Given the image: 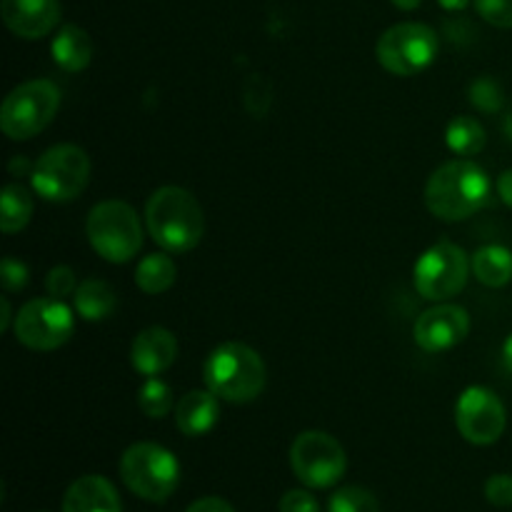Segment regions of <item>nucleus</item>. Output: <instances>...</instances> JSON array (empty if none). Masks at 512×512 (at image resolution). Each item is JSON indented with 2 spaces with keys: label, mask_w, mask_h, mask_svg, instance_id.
Returning <instances> with one entry per match:
<instances>
[{
  "label": "nucleus",
  "mask_w": 512,
  "mask_h": 512,
  "mask_svg": "<svg viewBox=\"0 0 512 512\" xmlns=\"http://www.w3.org/2000/svg\"><path fill=\"white\" fill-rule=\"evenodd\" d=\"M90 180V158L83 148L70 143L53 145L35 160L30 170L33 190L50 203H70Z\"/></svg>",
  "instance_id": "obj_6"
},
{
  "label": "nucleus",
  "mask_w": 512,
  "mask_h": 512,
  "mask_svg": "<svg viewBox=\"0 0 512 512\" xmlns=\"http://www.w3.org/2000/svg\"><path fill=\"white\" fill-rule=\"evenodd\" d=\"M503 365L508 373H512V333L505 338V343H503Z\"/></svg>",
  "instance_id": "obj_34"
},
{
  "label": "nucleus",
  "mask_w": 512,
  "mask_h": 512,
  "mask_svg": "<svg viewBox=\"0 0 512 512\" xmlns=\"http://www.w3.org/2000/svg\"><path fill=\"white\" fill-rule=\"evenodd\" d=\"M3 315H0V330H8V325H10V303H8V298H3Z\"/></svg>",
  "instance_id": "obj_36"
},
{
  "label": "nucleus",
  "mask_w": 512,
  "mask_h": 512,
  "mask_svg": "<svg viewBox=\"0 0 512 512\" xmlns=\"http://www.w3.org/2000/svg\"><path fill=\"white\" fill-rule=\"evenodd\" d=\"M265 363L250 345L223 343L203 365L205 388L225 403H250L265 388Z\"/></svg>",
  "instance_id": "obj_3"
},
{
  "label": "nucleus",
  "mask_w": 512,
  "mask_h": 512,
  "mask_svg": "<svg viewBox=\"0 0 512 512\" xmlns=\"http://www.w3.org/2000/svg\"><path fill=\"white\" fill-rule=\"evenodd\" d=\"M328 512H380V505L370 490L348 485V488H340L338 493H333Z\"/></svg>",
  "instance_id": "obj_25"
},
{
  "label": "nucleus",
  "mask_w": 512,
  "mask_h": 512,
  "mask_svg": "<svg viewBox=\"0 0 512 512\" xmlns=\"http://www.w3.org/2000/svg\"><path fill=\"white\" fill-rule=\"evenodd\" d=\"M438 3L443 5L445 10H463V8H468L470 0H438Z\"/></svg>",
  "instance_id": "obj_35"
},
{
  "label": "nucleus",
  "mask_w": 512,
  "mask_h": 512,
  "mask_svg": "<svg viewBox=\"0 0 512 512\" xmlns=\"http://www.w3.org/2000/svg\"><path fill=\"white\" fill-rule=\"evenodd\" d=\"M138 405L148 418H165L173 408V390L155 375V378L145 380L143 388L138 390Z\"/></svg>",
  "instance_id": "obj_24"
},
{
  "label": "nucleus",
  "mask_w": 512,
  "mask_h": 512,
  "mask_svg": "<svg viewBox=\"0 0 512 512\" xmlns=\"http://www.w3.org/2000/svg\"><path fill=\"white\" fill-rule=\"evenodd\" d=\"M63 512H123V505L110 480L85 475L65 490Z\"/></svg>",
  "instance_id": "obj_16"
},
{
  "label": "nucleus",
  "mask_w": 512,
  "mask_h": 512,
  "mask_svg": "<svg viewBox=\"0 0 512 512\" xmlns=\"http://www.w3.org/2000/svg\"><path fill=\"white\" fill-rule=\"evenodd\" d=\"M455 425L473 445H493L503 438L508 413L498 395L483 385H470L455 403Z\"/></svg>",
  "instance_id": "obj_12"
},
{
  "label": "nucleus",
  "mask_w": 512,
  "mask_h": 512,
  "mask_svg": "<svg viewBox=\"0 0 512 512\" xmlns=\"http://www.w3.org/2000/svg\"><path fill=\"white\" fill-rule=\"evenodd\" d=\"M50 53H53L55 65L65 73H80L88 68L93 58V40L78 25H63L53 38Z\"/></svg>",
  "instance_id": "obj_18"
},
{
  "label": "nucleus",
  "mask_w": 512,
  "mask_h": 512,
  "mask_svg": "<svg viewBox=\"0 0 512 512\" xmlns=\"http://www.w3.org/2000/svg\"><path fill=\"white\" fill-rule=\"evenodd\" d=\"M420 3H423V0H393L395 8H400V10H415Z\"/></svg>",
  "instance_id": "obj_37"
},
{
  "label": "nucleus",
  "mask_w": 512,
  "mask_h": 512,
  "mask_svg": "<svg viewBox=\"0 0 512 512\" xmlns=\"http://www.w3.org/2000/svg\"><path fill=\"white\" fill-rule=\"evenodd\" d=\"M220 420L218 395L213 390H190L175 405V425L188 438H200L210 433Z\"/></svg>",
  "instance_id": "obj_17"
},
{
  "label": "nucleus",
  "mask_w": 512,
  "mask_h": 512,
  "mask_svg": "<svg viewBox=\"0 0 512 512\" xmlns=\"http://www.w3.org/2000/svg\"><path fill=\"white\" fill-rule=\"evenodd\" d=\"M470 333V315L460 305L440 303L420 313L413 325V338L425 353H443L463 343Z\"/></svg>",
  "instance_id": "obj_13"
},
{
  "label": "nucleus",
  "mask_w": 512,
  "mask_h": 512,
  "mask_svg": "<svg viewBox=\"0 0 512 512\" xmlns=\"http://www.w3.org/2000/svg\"><path fill=\"white\" fill-rule=\"evenodd\" d=\"M438 48L440 38L430 25L398 23L380 35L375 55L388 73L410 78V75L423 73L428 65H433Z\"/></svg>",
  "instance_id": "obj_8"
},
{
  "label": "nucleus",
  "mask_w": 512,
  "mask_h": 512,
  "mask_svg": "<svg viewBox=\"0 0 512 512\" xmlns=\"http://www.w3.org/2000/svg\"><path fill=\"white\" fill-rule=\"evenodd\" d=\"M0 15L18 38L38 40L60 23L58 0H0Z\"/></svg>",
  "instance_id": "obj_14"
},
{
  "label": "nucleus",
  "mask_w": 512,
  "mask_h": 512,
  "mask_svg": "<svg viewBox=\"0 0 512 512\" xmlns=\"http://www.w3.org/2000/svg\"><path fill=\"white\" fill-rule=\"evenodd\" d=\"M73 308L88 323H98V320L110 318L118 308V298L110 283L98 278H88L78 285L73 295Z\"/></svg>",
  "instance_id": "obj_19"
},
{
  "label": "nucleus",
  "mask_w": 512,
  "mask_h": 512,
  "mask_svg": "<svg viewBox=\"0 0 512 512\" xmlns=\"http://www.w3.org/2000/svg\"><path fill=\"white\" fill-rule=\"evenodd\" d=\"M498 195L505 205H510L512 208V168L505 170V173L498 178Z\"/></svg>",
  "instance_id": "obj_33"
},
{
  "label": "nucleus",
  "mask_w": 512,
  "mask_h": 512,
  "mask_svg": "<svg viewBox=\"0 0 512 512\" xmlns=\"http://www.w3.org/2000/svg\"><path fill=\"white\" fill-rule=\"evenodd\" d=\"M445 143L458 155H475L485 148V128L475 118L458 115L445 130Z\"/></svg>",
  "instance_id": "obj_23"
},
{
  "label": "nucleus",
  "mask_w": 512,
  "mask_h": 512,
  "mask_svg": "<svg viewBox=\"0 0 512 512\" xmlns=\"http://www.w3.org/2000/svg\"><path fill=\"white\" fill-rule=\"evenodd\" d=\"M185 512H235L233 505L223 498H200Z\"/></svg>",
  "instance_id": "obj_32"
},
{
  "label": "nucleus",
  "mask_w": 512,
  "mask_h": 512,
  "mask_svg": "<svg viewBox=\"0 0 512 512\" xmlns=\"http://www.w3.org/2000/svg\"><path fill=\"white\" fill-rule=\"evenodd\" d=\"M290 465L300 483L323 490L340 483L348 468V458L333 435L323 430H305L290 448Z\"/></svg>",
  "instance_id": "obj_11"
},
{
  "label": "nucleus",
  "mask_w": 512,
  "mask_h": 512,
  "mask_svg": "<svg viewBox=\"0 0 512 512\" xmlns=\"http://www.w3.org/2000/svg\"><path fill=\"white\" fill-rule=\"evenodd\" d=\"M73 330V310L53 295L28 300L13 320V333L18 343H23L30 350H40V353L58 350L60 345L68 343Z\"/></svg>",
  "instance_id": "obj_10"
},
{
  "label": "nucleus",
  "mask_w": 512,
  "mask_h": 512,
  "mask_svg": "<svg viewBox=\"0 0 512 512\" xmlns=\"http://www.w3.org/2000/svg\"><path fill=\"white\" fill-rule=\"evenodd\" d=\"M473 270L468 253L450 240L430 245L413 268V283L423 298L450 300L465 288L468 273Z\"/></svg>",
  "instance_id": "obj_9"
},
{
  "label": "nucleus",
  "mask_w": 512,
  "mask_h": 512,
  "mask_svg": "<svg viewBox=\"0 0 512 512\" xmlns=\"http://www.w3.org/2000/svg\"><path fill=\"white\" fill-rule=\"evenodd\" d=\"M90 245L108 263H128L143 248L140 218L123 200H103L93 205L85 223Z\"/></svg>",
  "instance_id": "obj_4"
},
{
  "label": "nucleus",
  "mask_w": 512,
  "mask_h": 512,
  "mask_svg": "<svg viewBox=\"0 0 512 512\" xmlns=\"http://www.w3.org/2000/svg\"><path fill=\"white\" fill-rule=\"evenodd\" d=\"M468 95H470V103H473V108L480 110V113L493 115L503 108V90H500V85L495 83L493 78L473 80Z\"/></svg>",
  "instance_id": "obj_26"
},
{
  "label": "nucleus",
  "mask_w": 512,
  "mask_h": 512,
  "mask_svg": "<svg viewBox=\"0 0 512 512\" xmlns=\"http://www.w3.org/2000/svg\"><path fill=\"white\" fill-rule=\"evenodd\" d=\"M0 283H3V288L8 293L23 290L28 285V268L20 260L5 258L3 265H0Z\"/></svg>",
  "instance_id": "obj_29"
},
{
  "label": "nucleus",
  "mask_w": 512,
  "mask_h": 512,
  "mask_svg": "<svg viewBox=\"0 0 512 512\" xmlns=\"http://www.w3.org/2000/svg\"><path fill=\"white\" fill-rule=\"evenodd\" d=\"M280 512H320V505L308 490H288L280 498Z\"/></svg>",
  "instance_id": "obj_31"
},
{
  "label": "nucleus",
  "mask_w": 512,
  "mask_h": 512,
  "mask_svg": "<svg viewBox=\"0 0 512 512\" xmlns=\"http://www.w3.org/2000/svg\"><path fill=\"white\" fill-rule=\"evenodd\" d=\"M33 218V198L20 183H10L0 195V228L5 235L23 230Z\"/></svg>",
  "instance_id": "obj_22"
},
{
  "label": "nucleus",
  "mask_w": 512,
  "mask_h": 512,
  "mask_svg": "<svg viewBox=\"0 0 512 512\" xmlns=\"http://www.w3.org/2000/svg\"><path fill=\"white\" fill-rule=\"evenodd\" d=\"M45 288H48V293L58 300L68 298V295H75V290H78V280H75L73 268H68V265H55V268L48 273V278H45Z\"/></svg>",
  "instance_id": "obj_28"
},
{
  "label": "nucleus",
  "mask_w": 512,
  "mask_h": 512,
  "mask_svg": "<svg viewBox=\"0 0 512 512\" xmlns=\"http://www.w3.org/2000/svg\"><path fill=\"white\" fill-rule=\"evenodd\" d=\"M490 198V178L473 160H450L430 175L425 205L445 223L468 220Z\"/></svg>",
  "instance_id": "obj_2"
},
{
  "label": "nucleus",
  "mask_w": 512,
  "mask_h": 512,
  "mask_svg": "<svg viewBox=\"0 0 512 512\" xmlns=\"http://www.w3.org/2000/svg\"><path fill=\"white\" fill-rule=\"evenodd\" d=\"M473 275L488 288H503L512 280V250L505 245H485L470 260Z\"/></svg>",
  "instance_id": "obj_20"
},
{
  "label": "nucleus",
  "mask_w": 512,
  "mask_h": 512,
  "mask_svg": "<svg viewBox=\"0 0 512 512\" xmlns=\"http://www.w3.org/2000/svg\"><path fill=\"white\" fill-rule=\"evenodd\" d=\"M485 498L495 505V508H510L512 505V475H493L485 483Z\"/></svg>",
  "instance_id": "obj_30"
},
{
  "label": "nucleus",
  "mask_w": 512,
  "mask_h": 512,
  "mask_svg": "<svg viewBox=\"0 0 512 512\" xmlns=\"http://www.w3.org/2000/svg\"><path fill=\"white\" fill-rule=\"evenodd\" d=\"M60 90L50 80H28L8 93L0 108V128L10 140H30L53 123Z\"/></svg>",
  "instance_id": "obj_7"
},
{
  "label": "nucleus",
  "mask_w": 512,
  "mask_h": 512,
  "mask_svg": "<svg viewBox=\"0 0 512 512\" xmlns=\"http://www.w3.org/2000/svg\"><path fill=\"white\" fill-rule=\"evenodd\" d=\"M120 478L128 490L148 503H163L180 483L178 458L158 443H135L120 458Z\"/></svg>",
  "instance_id": "obj_5"
},
{
  "label": "nucleus",
  "mask_w": 512,
  "mask_h": 512,
  "mask_svg": "<svg viewBox=\"0 0 512 512\" xmlns=\"http://www.w3.org/2000/svg\"><path fill=\"white\" fill-rule=\"evenodd\" d=\"M475 10L495 28H512V0H475Z\"/></svg>",
  "instance_id": "obj_27"
},
{
  "label": "nucleus",
  "mask_w": 512,
  "mask_h": 512,
  "mask_svg": "<svg viewBox=\"0 0 512 512\" xmlns=\"http://www.w3.org/2000/svg\"><path fill=\"white\" fill-rule=\"evenodd\" d=\"M503 128H505V135H508V140L512 143V113L508 115V118H505V125H503Z\"/></svg>",
  "instance_id": "obj_38"
},
{
  "label": "nucleus",
  "mask_w": 512,
  "mask_h": 512,
  "mask_svg": "<svg viewBox=\"0 0 512 512\" xmlns=\"http://www.w3.org/2000/svg\"><path fill=\"white\" fill-rule=\"evenodd\" d=\"M175 275H178V270H175L173 258L165 253H153L145 255L138 268H135V285L143 293L160 295L173 288Z\"/></svg>",
  "instance_id": "obj_21"
},
{
  "label": "nucleus",
  "mask_w": 512,
  "mask_h": 512,
  "mask_svg": "<svg viewBox=\"0 0 512 512\" xmlns=\"http://www.w3.org/2000/svg\"><path fill=\"white\" fill-rule=\"evenodd\" d=\"M175 358H178V340L168 328L153 325L135 335L133 348H130V363H133L135 373L155 378V375L165 373L175 363Z\"/></svg>",
  "instance_id": "obj_15"
},
{
  "label": "nucleus",
  "mask_w": 512,
  "mask_h": 512,
  "mask_svg": "<svg viewBox=\"0 0 512 512\" xmlns=\"http://www.w3.org/2000/svg\"><path fill=\"white\" fill-rule=\"evenodd\" d=\"M145 225L165 253H188L203 240L205 215L190 190L165 185L148 198Z\"/></svg>",
  "instance_id": "obj_1"
}]
</instances>
